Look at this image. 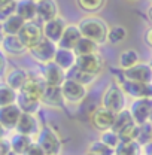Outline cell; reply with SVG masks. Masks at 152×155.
<instances>
[{
    "label": "cell",
    "mask_w": 152,
    "mask_h": 155,
    "mask_svg": "<svg viewBox=\"0 0 152 155\" xmlns=\"http://www.w3.org/2000/svg\"><path fill=\"white\" fill-rule=\"evenodd\" d=\"M31 142H30V137L24 134H17L12 139V143H11V149L15 152V154H25V151L30 148Z\"/></svg>",
    "instance_id": "obj_31"
},
{
    "label": "cell",
    "mask_w": 152,
    "mask_h": 155,
    "mask_svg": "<svg viewBox=\"0 0 152 155\" xmlns=\"http://www.w3.org/2000/svg\"><path fill=\"white\" fill-rule=\"evenodd\" d=\"M145 42H146V45L152 49V27H149V28L145 31Z\"/></svg>",
    "instance_id": "obj_41"
},
{
    "label": "cell",
    "mask_w": 152,
    "mask_h": 155,
    "mask_svg": "<svg viewBox=\"0 0 152 155\" xmlns=\"http://www.w3.org/2000/svg\"><path fill=\"white\" fill-rule=\"evenodd\" d=\"M15 14L25 22L33 21L36 18V2L35 0H19L17 2V11Z\"/></svg>",
    "instance_id": "obj_21"
},
{
    "label": "cell",
    "mask_w": 152,
    "mask_h": 155,
    "mask_svg": "<svg viewBox=\"0 0 152 155\" xmlns=\"http://www.w3.org/2000/svg\"><path fill=\"white\" fill-rule=\"evenodd\" d=\"M76 57H82V55H90V54H95L97 52V45L94 42L88 40L85 38H81V40L78 42V45L73 49Z\"/></svg>",
    "instance_id": "obj_29"
},
{
    "label": "cell",
    "mask_w": 152,
    "mask_h": 155,
    "mask_svg": "<svg viewBox=\"0 0 152 155\" xmlns=\"http://www.w3.org/2000/svg\"><path fill=\"white\" fill-rule=\"evenodd\" d=\"M124 94L137 98H152V84H142V82H133L124 79L122 84H119Z\"/></svg>",
    "instance_id": "obj_9"
},
{
    "label": "cell",
    "mask_w": 152,
    "mask_h": 155,
    "mask_svg": "<svg viewBox=\"0 0 152 155\" xmlns=\"http://www.w3.org/2000/svg\"><path fill=\"white\" fill-rule=\"evenodd\" d=\"M90 152H93V154H95V155H114V149H111L109 146H106V145L101 143V142H97V143H93V145H91Z\"/></svg>",
    "instance_id": "obj_37"
},
{
    "label": "cell",
    "mask_w": 152,
    "mask_h": 155,
    "mask_svg": "<svg viewBox=\"0 0 152 155\" xmlns=\"http://www.w3.org/2000/svg\"><path fill=\"white\" fill-rule=\"evenodd\" d=\"M114 121H115V114H112L107 109H104L103 106L97 107V109H94L91 112V124H93L94 128L100 130V131L112 130Z\"/></svg>",
    "instance_id": "obj_12"
},
{
    "label": "cell",
    "mask_w": 152,
    "mask_h": 155,
    "mask_svg": "<svg viewBox=\"0 0 152 155\" xmlns=\"http://www.w3.org/2000/svg\"><path fill=\"white\" fill-rule=\"evenodd\" d=\"M101 106L104 109L111 110L115 115L119 114L121 110H124V107H125V94H124L119 84L112 82L106 88L103 98H101Z\"/></svg>",
    "instance_id": "obj_2"
},
{
    "label": "cell",
    "mask_w": 152,
    "mask_h": 155,
    "mask_svg": "<svg viewBox=\"0 0 152 155\" xmlns=\"http://www.w3.org/2000/svg\"><path fill=\"white\" fill-rule=\"evenodd\" d=\"M17 130L19 134L30 136L38 131V121L31 114H21L19 121L17 124Z\"/></svg>",
    "instance_id": "obj_22"
},
{
    "label": "cell",
    "mask_w": 152,
    "mask_h": 155,
    "mask_svg": "<svg viewBox=\"0 0 152 155\" xmlns=\"http://www.w3.org/2000/svg\"><path fill=\"white\" fill-rule=\"evenodd\" d=\"M6 69H8V58H6V54L0 49V76L6 73Z\"/></svg>",
    "instance_id": "obj_40"
},
{
    "label": "cell",
    "mask_w": 152,
    "mask_h": 155,
    "mask_svg": "<svg viewBox=\"0 0 152 155\" xmlns=\"http://www.w3.org/2000/svg\"><path fill=\"white\" fill-rule=\"evenodd\" d=\"M101 143H104V145L109 146L111 149H115V148L119 145V137H118V134L114 133L112 130L103 131V134H101Z\"/></svg>",
    "instance_id": "obj_36"
},
{
    "label": "cell",
    "mask_w": 152,
    "mask_h": 155,
    "mask_svg": "<svg viewBox=\"0 0 152 155\" xmlns=\"http://www.w3.org/2000/svg\"><path fill=\"white\" fill-rule=\"evenodd\" d=\"M152 140V125L149 122H145L139 125V136H137V143L139 145H146Z\"/></svg>",
    "instance_id": "obj_35"
},
{
    "label": "cell",
    "mask_w": 152,
    "mask_h": 155,
    "mask_svg": "<svg viewBox=\"0 0 152 155\" xmlns=\"http://www.w3.org/2000/svg\"><path fill=\"white\" fill-rule=\"evenodd\" d=\"M2 48L5 54L12 55V57H19L27 51V48L21 43L18 36H5L2 42Z\"/></svg>",
    "instance_id": "obj_19"
},
{
    "label": "cell",
    "mask_w": 152,
    "mask_h": 155,
    "mask_svg": "<svg viewBox=\"0 0 152 155\" xmlns=\"http://www.w3.org/2000/svg\"><path fill=\"white\" fill-rule=\"evenodd\" d=\"M81 31L78 28V25L72 24V25H66L64 31H63V36L58 40V48L61 49H69V51H73L75 46L78 45V42L81 40Z\"/></svg>",
    "instance_id": "obj_14"
},
{
    "label": "cell",
    "mask_w": 152,
    "mask_h": 155,
    "mask_svg": "<svg viewBox=\"0 0 152 155\" xmlns=\"http://www.w3.org/2000/svg\"><path fill=\"white\" fill-rule=\"evenodd\" d=\"M63 93H61V87H54V85H46L43 87V91H42V97H40V101L48 104V106H52V107H57L61 104L63 101Z\"/></svg>",
    "instance_id": "obj_18"
},
{
    "label": "cell",
    "mask_w": 152,
    "mask_h": 155,
    "mask_svg": "<svg viewBox=\"0 0 152 155\" xmlns=\"http://www.w3.org/2000/svg\"><path fill=\"white\" fill-rule=\"evenodd\" d=\"M42 78H43V82L46 85H54V87H61L63 82L66 81V72L57 66L54 61L52 63H48V64H43L42 69Z\"/></svg>",
    "instance_id": "obj_10"
},
{
    "label": "cell",
    "mask_w": 152,
    "mask_h": 155,
    "mask_svg": "<svg viewBox=\"0 0 152 155\" xmlns=\"http://www.w3.org/2000/svg\"><path fill=\"white\" fill-rule=\"evenodd\" d=\"M18 39L21 40V43L27 48V51L33 46H36L39 42L43 39V30L35 21H28L22 25V28L19 30Z\"/></svg>",
    "instance_id": "obj_3"
},
{
    "label": "cell",
    "mask_w": 152,
    "mask_h": 155,
    "mask_svg": "<svg viewBox=\"0 0 152 155\" xmlns=\"http://www.w3.org/2000/svg\"><path fill=\"white\" fill-rule=\"evenodd\" d=\"M61 93H63V98L67 100L69 103H81L87 97V87L72 79H66L61 85Z\"/></svg>",
    "instance_id": "obj_7"
},
{
    "label": "cell",
    "mask_w": 152,
    "mask_h": 155,
    "mask_svg": "<svg viewBox=\"0 0 152 155\" xmlns=\"http://www.w3.org/2000/svg\"><path fill=\"white\" fill-rule=\"evenodd\" d=\"M3 134V125H2V124H0V136Z\"/></svg>",
    "instance_id": "obj_47"
},
{
    "label": "cell",
    "mask_w": 152,
    "mask_h": 155,
    "mask_svg": "<svg viewBox=\"0 0 152 155\" xmlns=\"http://www.w3.org/2000/svg\"><path fill=\"white\" fill-rule=\"evenodd\" d=\"M17 98H18V104H17V106L21 109L22 114H31V115H33V114L38 110L39 101L31 100V98H28V97H24L22 94H19Z\"/></svg>",
    "instance_id": "obj_33"
},
{
    "label": "cell",
    "mask_w": 152,
    "mask_h": 155,
    "mask_svg": "<svg viewBox=\"0 0 152 155\" xmlns=\"http://www.w3.org/2000/svg\"><path fill=\"white\" fill-rule=\"evenodd\" d=\"M76 2L78 6L85 12H98L106 3V0H76Z\"/></svg>",
    "instance_id": "obj_34"
},
{
    "label": "cell",
    "mask_w": 152,
    "mask_h": 155,
    "mask_svg": "<svg viewBox=\"0 0 152 155\" xmlns=\"http://www.w3.org/2000/svg\"><path fill=\"white\" fill-rule=\"evenodd\" d=\"M87 155H95V154H93V152H88V154H87Z\"/></svg>",
    "instance_id": "obj_48"
},
{
    "label": "cell",
    "mask_w": 152,
    "mask_h": 155,
    "mask_svg": "<svg viewBox=\"0 0 152 155\" xmlns=\"http://www.w3.org/2000/svg\"><path fill=\"white\" fill-rule=\"evenodd\" d=\"M66 79H72V81H75L78 84L84 85V87H88V85H91L95 81V76L94 75H90V73H85V72L79 70L76 66H73L72 69H69L66 72Z\"/></svg>",
    "instance_id": "obj_25"
},
{
    "label": "cell",
    "mask_w": 152,
    "mask_h": 155,
    "mask_svg": "<svg viewBox=\"0 0 152 155\" xmlns=\"http://www.w3.org/2000/svg\"><path fill=\"white\" fill-rule=\"evenodd\" d=\"M25 24V21L22 18H19L18 15H12L11 18L5 19L2 22V30L5 33V36H18L19 30L22 28V25Z\"/></svg>",
    "instance_id": "obj_24"
},
{
    "label": "cell",
    "mask_w": 152,
    "mask_h": 155,
    "mask_svg": "<svg viewBox=\"0 0 152 155\" xmlns=\"http://www.w3.org/2000/svg\"><path fill=\"white\" fill-rule=\"evenodd\" d=\"M115 155H140V145L137 142H119Z\"/></svg>",
    "instance_id": "obj_30"
},
{
    "label": "cell",
    "mask_w": 152,
    "mask_h": 155,
    "mask_svg": "<svg viewBox=\"0 0 152 155\" xmlns=\"http://www.w3.org/2000/svg\"><path fill=\"white\" fill-rule=\"evenodd\" d=\"M15 11H17V2L0 8V21L3 22L5 19H8V18H11L12 15H15Z\"/></svg>",
    "instance_id": "obj_38"
},
{
    "label": "cell",
    "mask_w": 152,
    "mask_h": 155,
    "mask_svg": "<svg viewBox=\"0 0 152 155\" xmlns=\"http://www.w3.org/2000/svg\"><path fill=\"white\" fill-rule=\"evenodd\" d=\"M76 61V55L73 51H69V49H61L58 48L57 52H55V57H54V63L60 66L64 72H67L69 69H72L75 66Z\"/></svg>",
    "instance_id": "obj_23"
},
{
    "label": "cell",
    "mask_w": 152,
    "mask_h": 155,
    "mask_svg": "<svg viewBox=\"0 0 152 155\" xmlns=\"http://www.w3.org/2000/svg\"><path fill=\"white\" fill-rule=\"evenodd\" d=\"M143 154L145 155H152V140L148 142L146 145H143Z\"/></svg>",
    "instance_id": "obj_43"
},
{
    "label": "cell",
    "mask_w": 152,
    "mask_h": 155,
    "mask_svg": "<svg viewBox=\"0 0 152 155\" xmlns=\"http://www.w3.org/2000/svg\"><path fill=\"white\" fill-rule=\"evenodd\" d=\"M131 124H134V119L131 114H130V110H121L119 114H116L115 115V121H114V125H112V131L116 133V134H119L122 130H125L127 127H130Z\"/></svg>",
    "instance_id": "obj_27"
},
{
    "label": "cell",
    "mask_w": 152,
    "mask_h": 155,
    "mask_svg": "<svg viewBox=\"0 0 152 155\" xmlns=\"http://www.w3.org/2000/svg\"><path fill=\"white\" fill-rule=\"evenodd\" d=\"M3 38H5V33H3V30H2V25H0V45H2V42H3Z\"/></svg>",
    "instance_id": "obj_45"
},
{
    "label": "cell",
    "mask_w": 152,
    "mask_h": 155,
    "mask_svg": "<svg viewBox=\"0 0 152 155\" xmlns=\"http://www.w3.org/2000/svg\"><path fill=\"white\" fill-rule=\"evenodd\" d=\"M148 18L151 19V22H152V6L148 9Z\"/></svg>",
    "instance_id": "obj_46"
},
{
    "label": "cell",
    "mask_w": 152,
    "mask_h": 155,
    "mask_svg": "<svg viewBox=\"0 0 152 155\" xmlns=\"http://www.w3.org/2000/svg\"><path fill=\"white\" fill-rule=\"evenodd\" d=\"M78 28L82 38L94 42L95 45H101L106 42L107 30H109L106 22L97 17H87V18L81 19L78 24Z\"/></svg>",
    "instance_id": "obj_1"
},
{
    "label": "cell",
    "mask_w": 152,
    "mask_h": 155,
    "mask_svg": "<svg viewBox=\"0 0 152 155\" xmlns=\"http://www.w3.org/2000/svg\"><path fill=\"white\" fill-rule=\"evenodd\" d=\"M139 52L136 51V49H125V51H122L121 54H119V57H118V66H119V69H122V70H127V69H131L133 66H136L137 63H139Z\"/></svg>",
    "instance_id": "obj_26"
},
{
    "label": "cell",
    "mask_w": 152,
    "mask_h": 155,
    "mask_svg": "<svg viewBox=\"0 0 152 155\" xmlns=\"http://www.w3.org/2000/svg\"><path fill=\"white\" fill-rule=\"evenodd\" d=\"M122 75L127 81L142 82V84H152V67L149 63H137L131 69L122 70Z\"/></svg>",
    "instance_id": "obj_6"
},
{
    "label": "cell",
    "mask_w": 152,
    "mask_h": 155,
    "mask_svg": "<svg viewBox=\"0 0 152 155\" xmlns=\"http://www.w3.org/2000/svg\"><path fill=\"white\" fill-rule=\"evenodd\" d=\"M15 100H17L15 91L11 87H8L6 84H0V107L14 104Z\"/></svg>",
    "instance_id": "obj_32"
},
{
    "label": "cell",
    "mask_w": 152,
    "mask_h": 155,
    "mask_svg": "<svg viewBox=\"0 0 152 155\" xmlns=\"http://www.w3.org/2000/svg\"><path fill=\"white\" fill-rule=\"evenodd\" d=\"M127 39V28L122 25H114L107 30V38L106 42L111 45H118Z\"/></svg>",
    "instance_id": "obj_28"
},
{
    "label": "cell",
    "mask_w": 152,
    "mask_h": 155,
    "mask_svg": "<svg viewBox=\"0 0 152 155\" xmlns=\"http://www.w3.org/2000/svg\"><path fill=\"white\" fill-rule=\"evenodd\" d=\"M36 17L45 22L58 18V5L55 0H38Z\"/></svg>",
    "instance_id": "obj_13"
},
{
    "label": "cell",
    "mask_w": 152,
    "mask_h": 155,
    "mask_svg": "<svg viewBox=\"0 0 152 155\" xmlns=\"http://www.w3.org/2000/svg\"><path fill=\"white\" fill-rule=\"evenodd\" d=\"M38 145L43 149V152L46 155H57L61 151V143H60L58 136L49 128H43L40 131Z\"/></svg>",
    "instance_id": "obj_11"
},
{
    "label": "cell",
    "mask_w": 152,
    "mask_h": 155,
    "mask_svg": "<svg viewBox=\"0 0 152 155\" xmlns=\"http://www.w3.org/2000/svg\"><path fill=\"white\" fill-rule=\"evenodd\" d=\"M24 155H46L45 152H43V149L39 146V145H30V148L25 151V154Z\"/></svg>",
    "instance_id": "obj_39"
},
{
    "label": "cell",
    "mask_w": 152,
    "mask_h": 155,
    "mask_svg": "<svg viewBox=\"0 0 152 155\" xmlns=\"http://www.w3.org/2000/svg\"><path fill=\"white\" fill-rule=\"evenodd\" d=\"M130 114H131L134 122L137 125L148 122L149 116L152 115V98H137V100H134L131 107H130Z\"/></svg>",
    "instance_id": "obj_8"
},
{
    "label": "cell",
    "mask_w": 152,
    "mask_h": 155,
    "mask_svg": "<svg viewBox=\"0 0 152 155\" xmlns=\"http://www.w3.org/2000/svg\"><path fill=\"white\" fill-rule=\"evenodd\" d=\"M57 45L48 39H42L36 46L30 48L28 52L30 55L35 58L36 61L42 63V64H48V63H52L54 57H55V52H57Z\"/></svg>",
    "instance_id": "obj_4"
},
{
    "label": "cell",
    "mask_w": 152,
    "mask_h": 155,
    "mask_svg": "<svg viewBox=\"0 0 152 155\" xmlns=\"http://www.w3.org/2000/svg\"><path fill=\"white\" fill-rule=\"evenodd\" d=\"M75 66L85 72V73H90V75H94L97 76L103 67H104V61L103 58L100 57V54H90V55H82V57H76V61H75Z\"/></svg>",
    "instance_id": "obj_5"
},
{
    "label": "cell",
    "mask_w": 152,
    "mask_h": 155,
    "mask_svg": "<svg viewBox=\"0 0 152 155\" xmlns=\"http://www.w3.org/2000/svg\"><path fill=\"white\" fill-rule=\"evenodd\" d=\"M151 2H152V0H151Z\"/></svg>",
    "instance_id": "obj_51"
},
{
    "label": "cell",
    "mask_w": 152,
    "mask_h": 155,
    "mask_svg": "<svg viewBox=\"0 0 152 155\" xmlns=\"http://www.w3.org/2000/svg\"><path fill=\"white\" fill-rule=\"evenodd\" d=\"M8 155H15V154H12V152H9V154H8Z\"/></svg>",
    "instance_id": "obj_49"
},
{
    "label": "cell",
    "mask_w": 152,
    "mask_h": 155,
    "mask_svg": "<svg viewBox=\"0 0 152 155\" xmlns=\"http://www.w3.org/2000/svg\"><path fill=\"white\" fill-rule=\"evenodd\" d=\"M11 152V146L6 143V142H0V155H8Z\"/></svg>",
    "instance_id": "obj_42"
},
{
    "label": "cell",
    "mask_w": 152,
    "mask_h": 155,
    "mask_svg": "<svg viewBox=\"0 0 152 155\" xmlns=\"http://www.w3.org/2000/svg\"><path fill=\"white\" fill-rule=\"evenodd\" d=\"M15 0H0V8H3V6H6V5H11V3H14Z\"/></svg>",
    "instance_id": "obj_44"
},
{
    "label": "cell",
    "mask_w": 152,
    "mask_h": 155,
    "mask_svg": "<svg viewBox=\"0 0 152 155\" xmlns=\"http://www.w3.org/2000/svg\"><path fill=\"white\" fill-rule=\"evenodd\" d=\"M66 28V24L61 18H55L52 21H48L45 22V25L42 27L43 30V38L54 42V43H58V40L63 36V31Z\"/></svg>",
    "instance_id": "obj_15"
},
{
    "label": "cell",
    "mask_w": 152,
    "mask_h": 155,
    "mask_svg": "<svg viewBox=\"0 0 152 155\" xmlns=\"http://www.w3.org/2000/svg\"><path fill=\"white\" fill-rule=\"evenodd\" d=\"M21 114L22 112L17 104H9V106L0 107V124L3 127H9V128L17 127Z\"/></svg>",
    "instance_id": "obj_16"
},
{
    "label": "cell",
    "mask_w": 152,
    "mask_h": 155,
    "mask_svg": "<svg viewBox=\"0 0 152 155\" xmlns=\"http://www.w3.org/2000/svg\"><path fill=\"white\" fill-rule=\"evenodd\" d=\"M43 87H45V82H40L36 78L28 76V79L25 81V84L22 85V88H21L19 91H21V94L24 97H28V98H31V100L40 101Z\"/></svg>",
    "instance_id": "obj_17"
},
{
    "label": "cell",
    "mask_w": 152,
    "mask_h": 155,
    "mask_svg": "<svg viewBox=\"0 0 152 155\" xmlns=\"http://www.w3.org/2000/svg\"><path fill=\"white\" fill-rule=\"evenodd\" d=\"M27 79H28L27 72H25L24 69L15 67V69H11V70L6 73V82H5V84L15 91V90H21V88H22V85L25 84Z\"/></svg>",
    "instance_id": "obj_20"
},
{
    "label": "cell",
    "mask_w": 152,
    "mask_h": 155,
    "mask_svg": "<svg viewBox=\"0 0 152 155\" xmlns=\"http://www.w3.org/2000/svg\"><path fill=\"white\" fill-rule=\"evenodd\" d=\"M35 2H38V0H35Z\"/></svg>",
    "instance_id": "obj_50"
}]
</instances>
